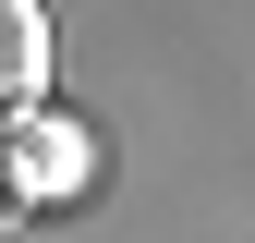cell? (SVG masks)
I'll return each instance as SVG.
<instances>
[{
    "mask_svg": "<svg viewBox=\"0 0 255 243\" xmlns=\"http://www.w3.org/2000/svg\"><path fill=\"white\" fill-rule=\"evenodd\" d=\"M49 98V12L37 0H0V122Z\"/></svg>",
    "mask_w": 255,
    "mask_h": 243,
    "instance_id": "2",
    "label": "cell"
},
{
    "mask_svg": "<svg viewBox=\"0 0 255 243\" xmlns=\"http://www.w3.org/2000/svg\"><path fill=\"white\" fill-rule=\"evenodd\" d=\"M0 195H12V207L85 195V134L49 122V110H12V122H0Z\"/></svg>",
    "mask_w": 255,
    "mask_h": 243,
    "instance_id": "1",
    "label": "cell"
}]
</instances>
